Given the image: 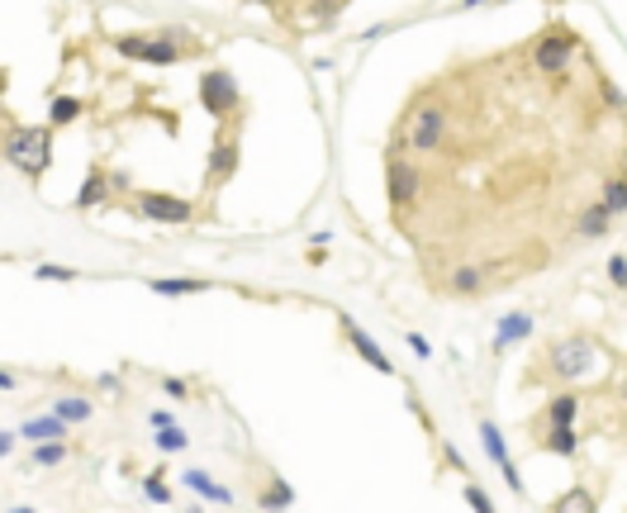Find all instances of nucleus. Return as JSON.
I'll use <instances>...</instances> for the list:
<instances>
[{
    "label": "nucleus",
    "mask_w": 627,
    "mask_h": 513,
    "mask_svg": "<svg viewBox=\"0 0 627 513\" xmlns=\"http://www.w3.org/2000/svg\"><path fill=\"white\" fill-rule=\"evenodd\" d=\"M594 367V342L590 337H556L547 342V376L552 380H580Z\"/></svg>",
    "instance_id": "1"
},
{
    "label": "nucleus",
    "mask_w": 627,
    "mask_h": 513,
    "mask_svg": "<svg viewBox=\"0 0 627 513\" xmlns=\"http://www.w3.org/2000/svg\"><path fill=\"white\" fill-rule=\"evenodd\" d=\"M114 48L124 57L153 62V67H172V62H181V48L172 43V34H124V38H114Z\"/></svg>",
    "instance_id": "2"
},
{
    "label": "nucleus",
    "mask_w": 627,
    "mask_h": 513,
    "mask_svg": "<svg viewBox=\"0 0 627 513\" xmlns=\"http://www.w3.org/2000/svg\"><path fill=\"white\" fill-rule=\"evenodd\" d=\"M5 157L29 171V176H38V171L48 166V128H19V134L5 143Z\"/></svg>",
    "instance_id": "3"
},
{
    "label": "nucleus",
    "mask_w": 627,
    "mask_h": 513,
    "mask_svg": "<svg viewBox=\"0 0 627 513\" xmlns=\"http://www.w3.org/2000/svg\"><path fill=\"white\" fill-rule=\"evenodd\" d=\"M447 138V110L443 105H423L409 115V147L413 153H437V143Z\"/></svg>",
    "instance_id": "4"
},
{
    "label": "nucleus",
    "mask_w": 627,
    "mask_h": 513,
    "mask_svg": "<svg viewBox=\"0 0 627 513\" xmlns=\"http://www.w3.org/2000/svg\"><path fill=\"white\" fill-rule=\"evenodd\" d=\"M200 100H204V110L214 115V119H224V115H234L238 110V86H234V76L228 72H204L200 76Z\"/></svg>",
    "instance_id": "5"
},
{
    "label": "nucleus",
    "mask_w": 627,
    "mask_h": 513,
    "mask_svg": "<svg viewBox=\"0 0 627 513\" xmlns=\"http://www.w3.org/2000/svg\"><path fill=\"white\" fill-rule=\"evenodd\" d=\"M571 53H575V34L571 29H552L547 38L537 43V72H547V76H556V72H566V62H571Z\"/></svg>",
    "instance_id": "6"
},
{
    "label": "nucleus",
    "mask_w": 627,
    "mask_h": 513,
    "mask_svg": "<svg viewBox=\"0 0 627 513\" xmlns=\"http://www.w3.org/2000/svg\"><path fill=\"white\" fill-rule=\"evenodd\" d=\"M138 209L148 214L153 224H191V205L176 200V196H162V190H143Z\"/></svg>",
    "instance_id": "7"
},
{
    "label": "nucleus",
    "mask_w": 627,
    "mask_h": 513,
    "mask_svg": "<svg viewBox=\"0 0 627 513\" xmlns=\"http://www.w3.org/2000/svg\"><path fill=\"white\" fill-rule=\"evenodd\" d=\"M480 442H485V452H490V461L504 470V480L513 485V489H522V480H518V466H513V457H509V447H504V433L494 428V418H480Z\"/></svg>",
    "instance_id": "8"
},
{
    "label": "nucleus",
    "mask_w": 627,
    "mask_h": 513,
    "mask_svg": "<svg viewBox=\"0 0 627 513\" xmlns=\"http://www.w3.org/2000/svg\"><path fill=\"white\" fill-rule=\"evenodd\" d=\"M385 190H390L394 205H409L418 196V171L404 157H390V166H385Z\"/></svg>",
    "instance_id": "9"
},
{
    "label": "nucleus",
    "mask_w": 627,
    "mask_h": 513,
    "mask_svg": "<svg viewBox=\"0 0 627 513\" xmlns=\"http://www.w3.org/2000/svg\"><path fill=\"white\" fill-rule=\"evenodd\" d=\"M343 328H347V342H352V352H357V357L366 361V367H375V371H381V376H394V367H390V357L381 352V342H375L371 333H362L357 324H347V318H343Z\"/></svg>",
    "instance_id": "10"
},
{
    "label": "nucleus",
    "mask_w": 627,
    "mask_h": 513,
    "mask_svg": "<svg viewBox=\"0 0 627 513\" xmlns=\"http://www.w3.org/2000/svg\"><path fill=\"white\" fill-rule=\"evenodd\" d=\"M19 438L34 442V447H44V442H67V423L53 418V414H34L19 423Z\"/></svg>",
    "instance_id": "11"
},
{
    "label": "nucleus",
    "mask_w": 627,
    "mask_h": 513,
    "mask_svg": "<svg viewBox=\"0 0 627 513\" xmlns=\"http://www.w3.org/2000/svg\"><path fill=\"white\" fill-rule=\"evenodd\" d=\"M48 414H53V418H62V423L72 428V423H91V418H95V404H91L86 395H57Z\"/></svg>",
    "instance_id": "12"
},
{
    "label": "nucleus",
    "mask_w": 627,
    "mask_h": 513,
    "mask_svg": "<svg viewBox=\"0 0 627 513\" xmlns=\"http://www.w3.org/2000/svg\"><path fill=\"white\" fill-rule=\"evenodd\" d=\"M609 228H613V214L603 209V200H594V205H590V209H584L580 219H575V238L594 243V238H603V233H609Z\"/></svg>",
    "instance_id": "13"
},
{
    "label": "nucleus",
    "mask_w": 627,
    "mask_h": 513,
    "mask_svg": "<svg viewBox=\"0 0 627 513\" xmlns=\"http://www.w3.org/2000/svg\"><path fill=\"white\" fill-rule=\"evenodd\" d=\"M185 489H195L200 499H209V504H234V489L228 485H219L214 476H204V470H185Z\"/></svg>",
    "instance_id": "14"
},
{
    "label": "nucleus",
    "mask_w": 627,
    "mask_h": 513,
    "mask_svg": "<svg viewBox=\"0 0 627 513\" xmlns=\"http://www.w3.org/2000/svg\"><path fill=\"white\" fill-rule=\"evenodd\" d=\"M575 414H580V399L575 395H556L547 409H542V433H547V428H575Z\"/></svg>",
    "instance_id": "15"
},
{
    "label": "nucleus",
    "mask_w": 627,
    "mask_h": 513,
    "mask_svg": "<svg viewBox=\"0 0 627 513\" xmlns=\"http://www.w3.org/2000/svg\"><path fill=\"white\" fill-rule=\"evenodd\" d=\"M528 333H532L528 314H504L499 318V333H494V352H509L513 342H528Z\"/></svg>",
    "instance_id": "16"
},
{
    "label": "nucleus",
    "mask_w": 627,
    "mask_h": 513,
    "mask_svg": "<svg viewBox=\"0 0 627 513\" xmlns=\"http://www.w3.org/2000/svg\"><path fill=\"white\" fill-rule=\"evenodd\" d=\"M153 295H166V299H181V295H204L209 281H195V276H157V281H148Z\"/></svg>",
    "instance_id": "17"
},
{
    "label": "nucleus",
    "mask_w": 627,
    "mask_h": 513,
    "mask_svg": "<svg viewBox=\"0 0 627 513\" xmlns=\"http://www.w3.org/2000/svg\"><path fill=\"white\" fill-rule=\"evenodd\" d=\"M447 290L452 295H480V290H485V267H452Z\"/></svg>",
    "instance_id": "18"
},
{
    "label": "nucleus",
    "mask_w": 627,
    "mask_h": 513,
    "mask_svg": "<svg viewBox=\"0 0 627 513\" xmlns=\"http://www.w3.org/2000/svg\"><path fill=\"white\" fill-rule=\"evenodd\" d=\"M234 166H238V143H234V138H219V143H214V162H209V181L234 176Z\"/></svg>",
    "instance_id": "19"
},
{
    "label": "nucleus",
    "mask_w": 627,
    "mask_h": 513,
    "mask_svg": "<svg viewBox=\"0 0 627 513\" xmlns=\"http://www.w3.org/2000/svg\"><path fill=\"white\" fill-rule=\"evenodd\" d=\"M552 513H599V504H594V495L584 485H575V489H566V495L552 504Z\"/></svg>",
    "instance_id": "20"
},
{
    "label": "nucleus",
    "mask_w": 627,
    "mask_h": 513,
    "mask_svg": "<svg viewBox=\"0 0 627 513\" xmlns=\"http://www.w3.org/2000/svg\"><path fill=\"white\" fill-rule=\"evenodd\" d=\"M257 504H262L266 513H281V508H290V504H295V489H290L285 480H266V489L257 495Z\"/></svg>",
    "instance_id": "21"
},
{
    "label": "nucleus",
    "mask_w": 627,
    "mask_h": 513,
    "mask_svg": "<svg viewBox=\"0 0 627 513\" xmlns=\"http://www.w3.org/2000/svg\"><path fill=\"white\" fill-rule=\"evenodd\" d=\"M542 447H547L552 457H575V428H547V433H542Z\"/></svg>",
    "instance_id": "22"
},
{
    "label": "nucleus",
    "mask_w": 627,
    "mask_h": 513,
    "mask_svg": "<svg viewBox=\"0 0 627 513\" xmlns=\"http://www.w3.org/2000/svg\"><path fill=\"white\" fill-rule=\"evenodd\" d=\"M76 115H81V100H76V96H57V100L48 105V124H57V128L72 124Z\"/></svg>",
    "instance_id": "23"
},
{
    "label": "nucleus",
    "mask_w": 627,
    "mask_h": 513,
    "mask_svg": "<svg viewBox=\"0 0 627 513\" xmlns=\"http://www.w3.org/2000/svg\"><path fill=\"white\" fill-rule=\"evenodd\" d=\"M153 442H157V452H185V447H191V438H185V428L176 423V428H166V433H153Z\"/></svg>",
    "instance_id": "24"
},
{
    "label": "nucleus",
    "mask_w": 627,
    "mask_h": 513,
    "mask_svg": "<svg viewBox=\"0 0 627 513\" xmlns=\"http://www.w3.org/2000/svg\"><path fill=\"white\" fill-rule=\"evenodd\" d=\"M62 461H67V442H44L29 457V466H62Z\"/></svg>",
    "instance_id": "25"
},
{
    "label": "nucleus",
    "mask_w": 627,
    "mask_h": 513,
    "mask_svg": "<svg viewBox=\"0 0 627 513\" xmlns=\"http://www.w3.org/2000/svg\"><path fill=\"white\" fill-rule=\"evenodd\" d=\"M603 209H609V214H622L627 209V176H618V181L603 186Z\"/></svg>",
    "instance_id": "26"
},
{
    "label": "nucleus",
    "mask_w": 627,
    "mask_h": 513,
    "mask_svg": "<svg viewBox=\"0 0 627 513\" xmlns=\"http://www.w3.org/2000/svg\"><path fill=\"white\" fill-rule=\"evenodd\" d=\"M34 276H38V281H76V271H72V267H57V262L34 267Z\"/></svg>",
    "instance_id": "27"
},
{
    "label": "nucleus",
    "mask_w": 627,
    "mask_h": 513,
    "mask_svg": "<svg viewBox=\"0 0 627 513\" xmlns=\"http://www.w3.org/2000/svg\"><path fill=\"white\" fill-rule=\"evenodd\" d=\"M143 495H148L153 504H172V489L162 485V476H148V480H143Z\"/></svg>",
    "instance_id": "28"
},
{
    "label": "nucleus",
    "mask_w": 627,
    "mask_h": 513,
    "mask_svg": "<svg viewBox=\"0 0 627 513\" xmlns=\"http://www.w3.org/2000/svg\"><path fill=\"white\" fill-rule=\"evenodd\" d=\"M609 281L618 290H627V256H609Z\"/></svg>",
    "instance_id": "29"
},
{
    "label": "nucleus",
    "mask_w": 627,
    "mask_h": 513,
    "mask_svg": "<svg viewBox=\"0 0 627 513\" xmlns=\"http://www.w3.org/2000/svg\"><path fill=\"white\" fill-rule=\"evenodd\" d=\"M148 428H153V433H166V428H176V414L172 409H153L148 414Z\"/></svg>",
    "instance_id": "30"
},
{
    "label": "nucleus",
    "mask_w": 627,
    "mask_h": 513,
    "mask_svg": "<svg viewBox=\"0 0 627 513\" xmlns=\"http://www.w3.org/2000/svg\"><path fill=\"white\" fill-rule=\"evenodd\" d=\"M466 499H471V508H475V513H494V504L485 499V489H480V485H471V489H466Z\"/></svg>",
    "instance_id": "31"
},
{
    "label": "nucleus",
    "mask_w": 627,
    "mask_h": 513,
    "mask_svg": "<svg viewBox=\"0 0 627 513\" xmlns=\"http://www.w3.org/2000/svg\"><path fill=\"white\" fill-rule=\"evenodd\" d=\"M162 390L172 395V399H185V395H191V385H185V380H176V376H166V380H162Z\"/></svg>",
    "instance_id": "32"
},
{
    "label": "nucleus",
    "mask_w": 627,
    "mask_h": 513,
    "mask_svg": "<svg viewBox=\"0 0 627 513\" xmlns=\"http://www.w3.org/2000/svg\"><path fill=\"white\" fill-rule=\"evenodd\" d=\"M100 190H104V181H100V176H91V181H86V190H81V205L100 200Z\"/></svg>",
    "instance_id": "33"
},
{
    "label": "nucleus",
    "mask_w": 627,
    "mask_h": 513,
    "mask_svg": "<svg viewBox=\"0 0 627 513\" xmlns=\"http://www.w3.org/2000/svg\"><path fill=\"white\" fill-rule=\"evenodd\" d=\"M0 390H19V371H10V367H0Z\"/></svg>",
    "instance_id": "34"
},
{
    "label": "nucleus",
    "mask_w": 627,
    "mask_h": 513,
    "mask_svg": "<svg viewBox=\"0 0 627 513\" xmlns=\"http://www.w3.org/2000/svg\"><path fill=\"white\" fill-rule=\"evenodd\" d=\"M409 347H413V357H433V347H428V337H418V333H409Z\"/></svg>",
    "instance_id": "35"
},
{
    "label": "nucleus",
    "mask_w": 627,
    "mask_h": 513,
    "mask_svg": "<svg viewBox=\"0 0 627 513\" xmlns=\"http://www.w3.org/2000/svg\"><path fill=\"white\" fill-rule=\"evenodd\" d=\"M15 452V433H5V428H0V457H10Z\"/></svg>",
    "instance_id": "36"
},
{
    "label": "nucleus",
    "mask_w": 627,
    "mask_h": 513,
    "mask_svg": "<svg viewBox=\"0 0 627 513\" xmlns=\"http://www.w3.org/2000/svg\"><path fill=\"white\" fill-rule=\"evenodd\" d=\"M5 513H38V508H29V504H10Z\"/></svg>",
    "instance_id": "37"
},
{
    "label": "nucleus",
    "mask_w": 627,
    "mask_h": 513,
    "mask_svg": "<svg viewBox=\"0 0 627 513\" xmlns=\"http://www.w3.org/2000/svg\"><path fill=\"white\" fill-rule=\"evenodd\" d=\"M618 395L627 399V371H622V380H618Z\"/></svg>",
    "instance_id": "38"
},
{
    "label": "nucleus",
    "mask_w": 627,
    "mask_h": 513,
    "mask_svg": "<svg viewBox=\"0 0 627 513\" xmlns=\"http://www.w3.org/2000/svg\"><path fill=\"white\" fill-rule=\"evenodd\" d=\"M185 513H204V508H195V504H191V508H185Z\"/></svg>",
    "instance_id": "39"
}]
</instances>
